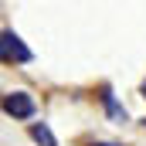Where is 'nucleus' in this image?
<instances>
[{"label":"nucleus","mask_w":146,"mask_h":146,"mask_svg":"<svg viewBox=\"0 0 146 146\" xmlns=\"http://www.w3.org/2000/svg\"><path fill=\"white\" fill-rule=\"evenodd\" d=\"M0 58H3L7 65H27L34 54H31V48L14 34V31H3V34H0Z\"/></svg>","instance_id":"obj_1"},{"label":"nucleus","mask_w":146,"mask_h":146,"mask_svg":"<svg viewBox=\"0 0 146 146\" xmlns=\"http://www.w3.org/2000/svg\"><path fill=\"white\" fill-rule=\"evenodd\" d=\"M34 99L27 95V92H7L3 95V112L7 115H14V119H31L34 115Z\"/></svg>","instance_id":"obj_2"},{"label":"nucleus","mask_w":146,"mask_h":146,"mask_svg":"<svg viewBox=\"0 0 146 146\" xmlns=\"http://www.w3.org/2000/svg\"><path fill=\"white\" fill-rule=\"evenodd\" d=\"M31 139H34L37 146H58L54 133L48 129V122H31Z\"/></svg>","instance_id":"obj_3"},{"label":"nucleus","mask_w":146,"mask_h":146,"mask_svg":"<svg viewBox=\"0 0 146 146\" xmlns=\"http://www.w3.org/2000/svg\"><path fill=\"white\" fill-rule=\"evenodd\" d=\"M102 102H106V109H109V115L115 119V122H126V109L115 102V95H112L109 88H102Z\"/></svg>","instance_id":"obj_4"},{"label":"nucleus","mask_w":146,"mask_h":146,"mask_svg":"<svg viewBox=\"0 0 146 146\" xmlns=\"http://www.w3.org/2000/svg\"><path fill=\"white\" fill-rule=\"evenodd\" d=\"M92 146H122V143H92Z\"/></svg>","instance_id":"obj_5"},{"label":"nucleus","mask_w":146,"mask_h":146,"mask_svg":"<svg viewBox=\"0 0 146 146\" xmlns=\"http://www.w3.org/2000/svg\"><path fill=\"white\" fill-rule=\"evenodd\" d=\"M143 99H146V82H143Z\"/></svg>","instance_id":"obj_6"}]
</instances>
